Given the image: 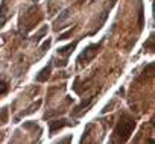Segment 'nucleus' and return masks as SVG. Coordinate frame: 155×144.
Returning <instances> with one entry per match:
<instances>
[{"instance_id":"f257e3e1","label":"nucleus","mask_w":155,"mask_h":144,"mask_svg":"<svg viewBox=\"0 0 155 144\" xmlns=\"http://www.w3.org/2000/svg\"><path fill=\"white\" fill-rule=\"evenodd\" d=\"M134 127H135V121H134L129 115L125 114V115L120 118V121L117 123V126H116L113 141H114V142H116V141H126V139L129 138V135L132 133Z\"/></svg>"},{"instance_id":"f03ea898","label":"nucleus","mask_w":155,"mask_h":144,"mask_svg":"<svg viewBox=\"0 0 155 144\" xmlns=\"http://www.w3.org/2000/svg\"><path fill=\"white\" fill-rule=\"evenodd\" d=\"M101 46H102V43H99V44H90L87 49H84V52L79 56H78V62H79V64H88L97 55Z\"/></svg>"},{"instance_id":"7ed1b4c3","label":"nucleus","mask_w":155,"mask_h":144,"mask_svg":"<svg viewBox=\"0 0 155 144\" xmlns=\"http://www.w3.org/2000/svg\"><path fill=\"white\" fill-rule=\"evenodd\" d=\"M65 126H71V123H68L67 120H55V121H50L49 123V133L50 135H55L58 130H61L62 127H65Z\"/></svg>"},{"instance_id":"20e7f679","label":"nucleus","mask_w":155,"mask_h":144,"mask_svg":"<svg viewBox=\"0 0 155 144\" xmlns=\"http://www.w3.org/2000/svg\"><path fill=\"white\" fill-rule=\"evenodd\" d=\"M50 71H52V64L46 65V67L40 71V73L37 75V78H35V81H37V82H46V81H49Z\"/></svg>"},{"instance_id":"39448f33","label":"nucleus","mask_w":155,"mask_h":144,"mask_svg":"<svg viewBox=\"0 0 155 144\" xmlns=\"http://www.w3.org/2000/svg\"><path fill=\"white\" fill-rule=\"evenodd\" d=\"M74 47H76V43H71V44H68V46H65V47H59V49H58V55L67 58V56L71 53V50H73Z\"/></svg>"},{"instance_id":"423d86ee","label":"nucleus","mask_w":155,"mask_h":144,"mask_svg":"<svg viewBox=\"0 0 155 144\" xmlns=\"http://www.w3.org/2000/svg\"><path fill=\"white\" fill-rule=\"evenodd\" d=\"M68 12H70V11H68V9H65V11L62 12V15H59V17L55 20V23H53V29H55V30H58V26H59V24H62V23L70 17V14H68Z\"/></svg>"},{"instance_id":"0eeeda50","label":"nucleus","mask_w":155,"mask_h":144,"mask_svg":"<svg viewBox=\"0 0 155 144\" xmlns=\"http://www.w3.org/2000/svg\"><path fill=\"white\" fill-rule=\"evenodd\" d=\"M40 105H41V100H38V102H34V103H32V105H31V106H29V108H28V109H26L23 114H21V117H23V115H28V114H32V112H35V109H38V108H40Z\"/></svg>"},{"instance_id":"6e6552de","label":"nucleus","mask_w":155,"mask_h":144,"mask_svg":"<svg viewBox=\"0 0 155 144\" xmlns=\"http://www.w3.org/2000/svg\"><path fill=\"white\" fill-rule=\"evenodd\" d=\"M8 90H9V84H8L6 81H0V96L6 94Z\"/></svg>"},{"instance_id":"1a4fd4ad","label":"nucleus","mask_w":155,"mask_h":144,"mask_svg":"<svg viewBox=\"0 0 155 144\" xmlns=\"http://www.w3.org/2000/svg\"><path fill=\"white\" fill-rule=\"evenodd\" d=\"M46 32H47V27L44 26V27H43V29H41V30H40L38 34H35V35L32 37V40H34L35 43H38V41L41 40V37H43V35H46Z\"/></svg>"},{"instance_id":"9d476101","label":"nucleus","mask_w":155,"mask_h":144,"mask_svg":"<svg viewBox=\"0 0 155 144\" xmlns=\"http://www.w3.org/2000/svg\"><path fill=\"white\" fill-rule=\"evenodd\" d=\"M73 32H74V29H68L67 32H64V34H61L58 40H67V38H70V37L73 35Z\"/></svg>"},{"instance_id":"9b49d317","label":"nucleus","mask_w":155,"mask_h":144,"mask_svg":"<svg viewBox=\"0 0 155 144\" xmlns=\"http://www.w3.org/2000/svg\"><path fill=\"white\" fill-rule=\"evenodd\" d=\"M50 43H52V40H50V38H47V40L43 43V46H41V52H46V50L50 47Z\"/></svg>"},{"instance_id":"f8f14e48","label":"nucleus","mask_w":155,"mask_h":144,"mask_svg":"<svg viewBox=\"0 0 155 144\" xmlns=\"http://www.w3.org/2000/svg\"><path fill=\"white\" fill-rule=\"evenodd\" d=\"M70 141H71V135H68V136L64 138V139H59L58 142H70Z\"/></svg>"}]
</instances>
